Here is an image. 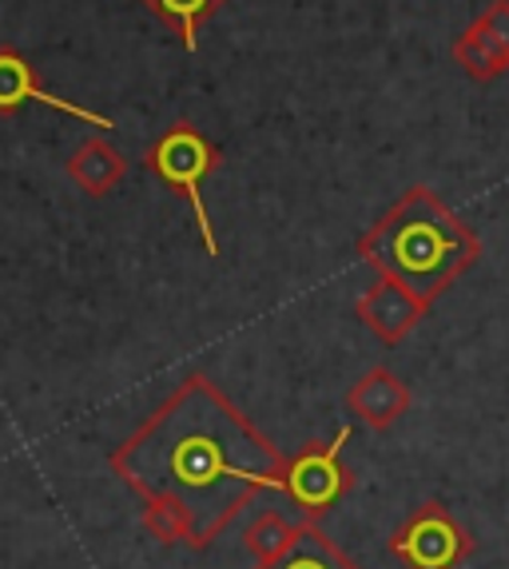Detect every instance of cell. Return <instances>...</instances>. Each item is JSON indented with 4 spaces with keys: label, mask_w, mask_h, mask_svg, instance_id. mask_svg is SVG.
Wrapping results in <instances>:
<instances>
[{
    "label": "cell",
    "mask_w": 509,
    "mask_h": 569,
    "mask_svg": "<svg viewBox=\"0 0 509 569\" xmlns=\"http://www.w3.org/2000/svg\"><path fill=\"white\" fill-rule=\"evenodd\" d=\"M359 319L378 335L382 342H402L406 335L415 331L422 323V315L430 311L426 299H418L410 287H402L398 279H378L367 295H362L359 303H355Z\"/></svg>",
    "instance_id": "8"
},
{
    "label": "cell",
    "mask_w": 509,
    "mask_h": 569,
    "mask_svg": "<svg viewBox=\"0 0 509 569\" xmlns=\"http://www.w3.org/2000/svg\"><path fill=\"white\" fill-rule=\"evenodd\" d=\"M347 410L359 422H367L370 430H390L410 410V387L398 379L395 370L375 367L347 390Z\"/></svg>",
    "instance_id": "9"
},
{
    "label": "cell",
    "mask_w": 509,
    "mask_h": 569,
    "mask_svg": "<svg viewBox=\"0 0 509 569\" xmlns=\"http://www.w3.org/2000/svg\"><path fill=\"white\" fill-rule=\"evenodd\" d=\"M116 478L143 502L160 541L203 550L255 493L283 490L287 458L216 382L191 375L112 455Z\"/></svg>",
    "instance_id": "1"
},
{
    "label": "cell",
    "mask_w": 509,
    "mask_h": 569,
    "mask_svg": "<svg viewBox=\"0 0 509 569\" xmlns=\"http://www.w3.org/2000/svg\"><path fill=\"white\" fill-rule=\"evenodd\" d=\"M359 256L387 279L435 303L481 256L470 223L453 216L430 188H410L375 228L359 239Z\"/></svg>",
    "instance_id": "2"
},
{
    "label": "cell",
    "mask_w": 509,
    "mask_h": 569,
    "mask_svg": "<svg viewBox=\"0 0 509 569\" xmlns=\"http://www.w3.org/2000/svg\"><path fill=\"white\" fill-rule=\"evenodd\" d=\"M299 530H302V522H291V518L279 510H267L247 526L243 541H247V550L255 553V561H271L299 538Z\"/></svg>",
    "instance_id": "13"
},
{
    "label": "cell",
    "mask_w": 509,
    "mask_h": 569,
    "mask_svg": "<svg viewBox=\"0 0 509 569\" xmlns=\"http://www.w3.org/2000/svg\"><path fill=\"white\" fill-rule=\"evenodd\" d=\"M453 60L470 80H498L509 72V0H493L453 40Z\"/></svg>",
    "instance_id": "7"
},
{
    "label": "cell",
    "mask_w": 509,
    "mask_h": 569,
    "mask_svg": "<svg viewBox=\"0 0 509 569\" xmlns=\"http://www.w3.org/2000/svg\"><path fill=\"white\" fill-rule=\"evenodd\" d=\"M350 442V427H342L335 435V442H319L307 447L302 455L287 458L283 475V493L302 510V518H322L347 498V490L355 486L350 466L342 462V447Z\"/></svg>",
    "instance_id": "4"
},
{
    "label": "cell",
    "mask_w": 509,
    "mask_h": 569,
    "mask_svg": "<svg viewBox=\"0 0 509 569\" xmlns=\"http://www.w3.org/2000/svg\"><path fill=\"white\" fill-rule=\"evenodd\" d=\"M143 163L163 188H171L176 196L191 203V216H196V228H199V239L208 247V256L219 259V239H216V228H211V216H208V203H203V180H208L211 171H219L223 163V152H219L216 143L208 136L199 132L191 120H176L171 128H163L151 148L143 152Z\"/></svg>",
    "instance_id": "3"
},
{
    "label": "cell",
    "mask_w": 509,
    "mask_h": 569,
    "mask_svg": "<svg viewBox=\"0 0 509 569\" xmlns=\"http://www.w3.org/2000/svg\"><path fill=\"white\" fill-rule=\"evenodd\" d=\"M123 176H128V156L104 136H92L68 156V180L92 200H104L108 191L120 188Z\"/></svg>",
    "instance_id": "10"
},
{
    "label": "cell",
    "mask_w": 509,
    "mask_h": 569,
    "mask_svg": "<svg viewBox=\"0 0 509 569\" xmlns=\"http://www.w3.org/2000/svg\"><path fill=\"white\" fill-rule=\"evenodd\" d=\"M255 569H359V566H355V561H350L347 553L319 530V526L302 522L299 538H295L279 558L259 561Z\"/></svg>",
    "instance_id": "11"
},
{
    "label": "cell",
    "mask_w": 509,
    "mask_h": 569,
    "mask_svg": "<svg viewBox=\"0 0 509 569\" xmlns=\"http://www.w3.org/2000/svg\"><path fill=\"white\" fill-rule=\"evenodd\" d=\"M24 104H44V108H57L64 116H76V120H84L88 128H100V132H112L116 120L104 112H92L84 104H72L64 96L48 92L44 84L37 80V68L29 60L20 57L17 48L0 44V116H12L20 112Z\"/></svg>",
    "instance_id": "6"
},
{
    "label": "cell",
    "mask_w": 509,
    "mask_h": 569,
    "mask_svg": "<svg viewBox=\"0 0 509 569\" xmlns=\"http://www.w3.org/2000/svg\"><path fill=\"white\" fill-rule=\"evenodd\" d=\"M223 4L227 0H143V9L156 20H163V24L180 37V44L188 48V52H196V44H199V24L216 17Z\"/></svg>",
    "instance_id": "12"
},
{
    "label": "cell",
    "mask_w": 509,
    "mask_h": 569,
    "mask_svg": "<svg viewBox=\"0 0 509 569\" xmlns=\"http://www.w3.org/2000/svg\"><path fill=\"white\" fill-rule=\"evenodd\" d=\"M473 541L442 502L418 506L390 538V553L406 569H458L470 558Z\"/></svg>",
    "instance_id": "5"
}]
</instances>
